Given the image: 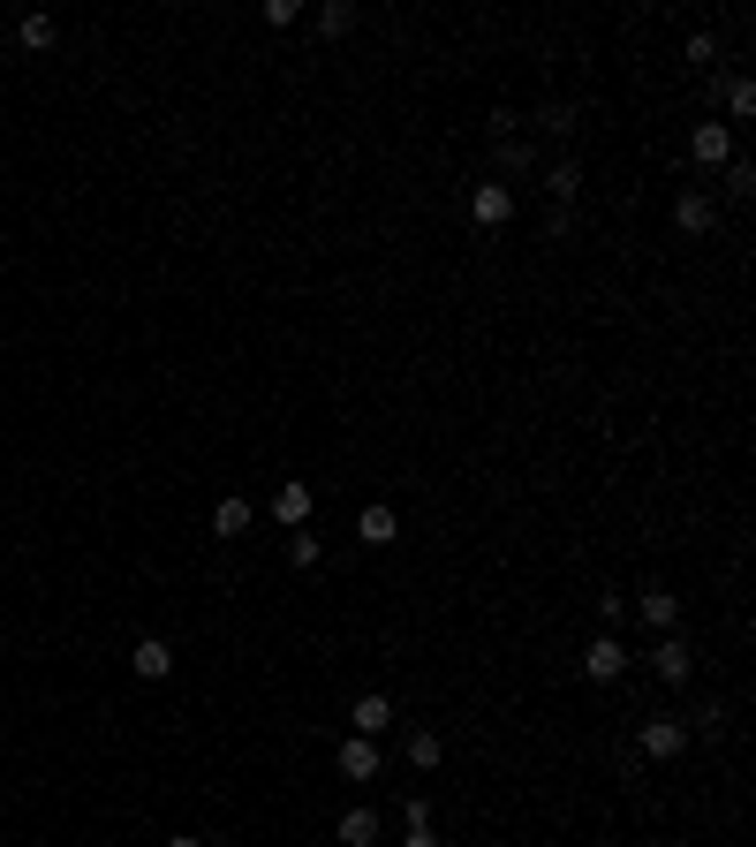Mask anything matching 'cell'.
Segmentation results:
<instances>
[{
    "label": "cell",
    "instance_id": "5",
    "mask_svg": "<svg viewBox=\"0 0 756 847\" xmlns=\"http://www.w3.org/2000/svg\"><path fill=\"white\" fill-rule=\"evenodd\" d=\"M651 674H658V681H673V688L696 674V659H688V643H681V635H658V651H651Z\"/></svg>",
    "mask_w": 756,
    "mask_h": 847
},
{
    "label": "cell",
    "instance_id": "8",
    "mask_svg": "<svg viewBox=\"0 0 756 847\" xmlns=\"http://www.w3.org/2000/svg\"><path fill=\"white\" fill-rule=\"evenodd\" d=\"M129 674H136V681H167L174 674V651L160 643V635H144V643L129 651Z\"/></svg>",
    "mask_w": 756,
    "mask_h": 847
},
{
    "label": "cell",
    "instance_id": "1",
    "mask_svg": "<svg viewBox=\"0 0 756 847\" xmlns=\"http://www.w3.org/2000/svg\"><path fill=\"white\" fill-rule=\"evenodd\" d=\"M635 749H643L651 764L681 757V749H688V720H673V712H651V720H643V734H635Z\"/></svg>",
    "mask_w": 756,
    "mask_h": 847
},
{
    "label": "cell",
    "instance_id": "23",
    "mask_svg": "<svg viewBox=\"0 0 756 847\" xmlns=\"http://www.w3.org/2000/svg\"><path fill=\"white\" fill-rule=\"evenodd\" d=\"M295 16H303V0H265V23H273V31H288Z\"/></svg>",
    "mask_w": 756,
    "mask_h": 847
},
{
    "label": "cell",
    "instance_id": "4",
    "mask_svg": "<svg viewBox=\"0 0 756 847\" xmlns=\"http://www.w3.org/2000/svg\"><path fill=\"white\" fill-rule=\"evenodd\" d=\"M673 220H681V235H712V227H718V205H712V190H681V205H673Z\"/></svg>",
    "mask_w": 756,
    "mask_h": 847
},
{
    "label": "cell",
    "instance_id": "15",
    "mask_svg": "<svg viewBox=\"0 0 756 847\" xmlns=\"http://www.w3.org/2000/svg\"><path fill=\"white\" fill-rule=\"evenodd\" d=\"M439 757H447V742H439L431 726H409V764H417V772H439Z\"/></svg>",
    "mask_w": 756,
    "mask_h": 847
},
{
    "label": "cell",
    "instance_id": "19",
    "mask_svg": "<svg viewBox=\"0 0 756 847\" xmlns=\"http://www.w3.org/2000/svg\"><path fill=\"white\" fill-rule=\"evenodd\" d=\"M16 39L31 45V53H45V45H53V16H39V8H31V16L16 23Z\"/></svg>",
    "mask_w": 756,
    "mask_h": 847
},
{
    "label": "cell",
    "instance_id": "22",
    "mask_svg": "<svg viewBox=\"0 0 756 847\" xmlns=\"http://www.w3.org/2000/svg\"><path fill=\"white\" fill-rule=\"evenodd\" d=\"M688 61H696V69H718V39H712V31L688 39Z\"/></svg>",
    "mask_w": 756,
    "mask_h": 847
},
{
    "label": "cell",
    "instance_id": "18",
    "mask_svg": "<svg viewBox=\"0 0 756 847\" xmlns=\"http://www.w3.org/2000/svg\"><path fill=\"white\" fill-rule=\"evenodd\" d=\"M545 190L560 197V205H575V190H583V167H575V160H560V167L545 174Z\"/></svg>",
    "mask_w": 756,
    "mask_h": 847
},
{
    "label": "cell",
    "instance_id": "21",
    "mask_svg": "<svg viewBox=\"0 0 756 847\" xmlns=\"http://www.w3.org/2000/svg\"><path fill=\"white\" fill-rule=\"evenodd\" d=\"M726 190H734V197H749V190H756V167H749V160H726Z\"/></svg>",
    "mask_w": 756,
    "mask_h": 847
},
{
    "label": "cell",
    "instance_id": "20",
    "mask_svg": "<svg viewBox=\"0 0 756 847\" xmlns=\"http://www.w3.org/2000/svg\"><path fill=\"white\" fill-rule=\"evenodd\" d=\"M726 114H734V122H749V114H756V84H749V76L726 84Z\"/></svg>",
    "mask_w": 756,
    "mask_h": 847
},
{
    "label": "cell",
    "instance_id": "2",
    "mask_svg": "<svg viewBox=\"0 0 756 847\" xmlns=\"http://www.w3.org/2000/svg\"><path fill=\"white\" fill-rule=\"evenodd\" d=\"M469 220H477V227H507V220H514V190H507V182H477V190H469Z\"/></svg>",
    "mask_w": 756,
    "mask_h": 847
},
{
    "label": "cell",
    "instance_id": "11",
    "mask_svg": "<svg viewBox=\"0 0 756 847\" xmlns=\"http://www.w3.org/2000/svg\"><path fill=\"white\" fill-rule=\"evenodd\" d=\"M273 522H280V530H303V522H310V484H280V492H273Z\"/></svg>",
    "mask_w": 756,
    "mask_h": 847
},
{
    "label": "cell",
    "instance_id": "17",
    "mask_svg": "<svg viewBox=\"0 0 756 847\" xmlns=\"http://www.w3.org/2000/svg\"><path fill=\"white\" fill-rule=\"evenodd\" d=\"M318 31H326V39H348V31H356V8H348V0H326V8H318Z\"/></svg>",
    "mask_w": 756,
    "mask_h": 847
},
{
    "label": "cell",
    "instance_id": "25",
    "mask_svg": "<svg viewBox=\"0 0 756 847\" xmlns=\"http://www.w3.org/2000/svg\"><path fill=\"white\" fill-rule=\"evenodd\" d=\"M167 847H205V840H190V833H182V840H167Z\"/></svg>",
    "mask_w": 756,
    "mask_h": 847
},
{
    "label": "cell",
    "instance_id": "10",
    "mask_svg": "<svg viewBox=\"0 0 756 847\" xmlns=\"http://www.w3.org/2000/svg\"><path fill=\"white\" fill-rule=\"evenodd\" d=\"M356 538H364V545H394V538H401V514L378 500V508H364V514H356Z\"/></svg>",
    "mask_w": 756,
    "mask_h": 847
},
{
    "label": "cell",
    "instance_id": "3",
    "mask_svg": "<svg viewBox=\"0 0 756 847\" xmlns=\"http://www.w3.org/2000/svg\"><path fill=\"white\" fill-rule=\"evenodd\" d=\"M688 152H696V167H726V160H734V129L726 122H696Z\"/></svg>",
    "mask_w": 756,
    "mask_h": 847
},
{
    "label": "cell",
    "instance_id": "24",
    "mask_svg": "<svg viewBox=\"0 0 756 847\" xmlns=\"http://www.w3.org/2000/svg\"><path fill=\"white\" fill-rule=\"evenodd\" d=\"M409 847H439V840H431V833H409Z\"/></svg>",
    "mask_w": 756,
    "mask_h": 847
},
{
    "label": "cell",
    "instance_id": "14",
    "mask_svg": "<svg viewBox=\"0 0 756 847\" xmlns=\"http://www.w3.org/2000/svg\"><path fill=\"white\" fill-rule=\"evenodd\" d=\"M629 613H643V629H673V621H681V598L673 591H643Z\"/></svg>",
    "mask_w": 756,
    "mask_h": 847
},
{
    "label": "cell",
    "instance_id": "16",
    "mask_svg": "<svg viewBox=\"0 0 756 847\" xmlns=\"http://www.w3.org/2000/svg\"><path fill=\"white\" fill-rule=\"evenodd\" d=\"M318 552H326V538H318L310 522H303V530H288V560H295V568H318Z\"/></svg>",
    "mask_w": 756,
    "mask_h": 847
},
{
    "label": "cell",
    "instance_id": "7",
    "mask_svg": "<svg viewBox=\"0 0 756 847\" xmlns=\"http://www.w3.org/2000/svg\"><path fill=\"white\" fill-rule=\"evenodd\" d=\"M348 726H356L364 742H378V734L394 726V696H356V704H348Z\"/></svg>",
    "mask_w": 756,
    "mask_h": 847
},
{
    "label": "cell",
    "instance_id": "12",
    "mask_svg": "<svg viewBox=\"0 0 756 847\" xmlns=\"http://www.w3.org/2000/svg\"><path fill=\"white\" fill-rule=\"evenodd\" d=\"M334 833H340V847H378V809H364V803H356V809H340V825H334Z\"/></svg>",
    "mask_w": 756,
    "mask_h": 847
},
{
    "label": "cell",
    "instance_id": "6",
    "mask_svg": "<svg viewBox=\"0 0 756 847\" xmlns=\"http://www.w3.org/2000/svg\"><path fill=\"white\" fill-rule=\"evenodd\" d=\"M334 764H340V779H356V787H364V779H378V742H364V734H348Z\"/></svg>",
    "mask_w": 756,
    "mask_h": 847
},
{
    "label": "cell",
    "instance_id": "13",
    "mask_svg": "<svg viewBox=\"0 0 756 847\" xmlns=\"http://www.w3.org/2000/svg\"><path fill=\"white\" fill-rule=\"evenodd\" d=\"M251 522H257V508H251V500H235V492H227V500L212 508V538H243Z\"/></svg>",
    "mask_w": 756,
    "mask_h": 847
},
{
    "label": "cell",
    "instance_id": "9",
    "mask_svg": "<svg viewBox=\"0 0 756 847\" xmlns=\"http://www.w3.org/2000/svg\"><path fill=\"white\" fill-rule=\"evenodd\" d=\"M583 674L590 681H621V674H629V651H621L613 635H597V643L583 651Z\"/></svg>",
    "mask_w": 756,
    "mask_h": 847
}]
</instances>
